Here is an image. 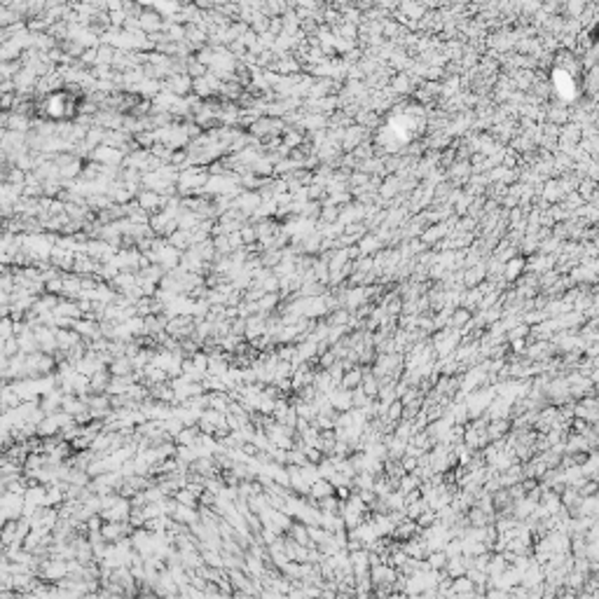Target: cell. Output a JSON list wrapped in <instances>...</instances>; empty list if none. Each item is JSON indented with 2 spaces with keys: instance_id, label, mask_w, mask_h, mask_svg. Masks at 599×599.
<instances>
[{
  "instance_id": "1",
  "label": "cell",
  "mask_w": 599,
  "mask_h": 599,
  "mask_svg": "<svg viewBox=\"0 0 599 599\" xmlns=\"http://www.w3.org/2000/svg\"><path fill=\"white\" fill-rule=\"evenodd\" d=\"M40 578L45 581H63L68 576V564L63 559H52V562H42V569H40Z\"/></svg>"
},
{
  "instance_id": "2",
  "label": "cell",
  "mask_w": 599,
  "mask_h": 599,
  "mask_svg": "<svg viewBox=\"0 0 599 599\" xmlns=\"http://www.w3.org/2000/svg\"><path fill=\"white\" fill-rule=\"evenodd\" d=\"M126 534L124 522H108L101 527V536L103 541H122V536Z\"/></svg>"
},
{
  "instance_id": "3",
  "label": "cell",
  "mask_w": 599,
  "mask_h": 599,
  "mask_svg": "<svg viewBox=\"0 0 599 599\" xmlns=\"http://www.w3.org/2000/svg\"><path fill=\"white\" fill-rule=\"evenodd\" d=\"M360 379H363V370H358V367H351V370H347L344 375H342V389L344 391H356V386H360Z\"/></svg>"
},
{
  "instance_id": "4",
  "label": "cell",
  "mask_w": 599,
  "mask_h": 599,
  "mask_svg": "<svg viewBox=\"0 0 599 599\" xmlns=\"http://www.w3.org/2000/svg\"><path fill=\"white\" fill-rule=\"evenodd\" d=\"M332 484L328 482V480H323V478H319L316 482H312V487H309V494H312L314 499H328V496H332Z\"/></svg>"
},
{
  "instance_id": "5",
  "label": "cell",
  "mask_w": 599,
  "mask_h": 599,
  "mask_svg": "<svg viewBox=\"0 0 599 599\" xmlns=\"http://www.w3.org/2000/svg\"><path fill=\"white\" fill-rule=\"evenodd\" d=\"M508 429H510V424L506 419H492V421H489V433H487V438H489V440H499V438H503V436L508 433Z\"/></svg>"
},
{
  "instance_id": "6",
  "label": "cell",
  "mask_w": 599,
  "mask_h": 599,
  "mask_svg": "<svg viewBox=\"0 0 599 599\" xmlns=\"http://www.w3.org/2000/svg\"><path fill=\"white\" fill-rule=\"evenodd\" d=\"M452 592L454 595H468V592H473V583L468 581V576H459L452 581Z\"/></svg>"
},
{
  "instance_id": "7",
  "label": "cell",
  "mask_w": 599,
  "mask_h": 599,
  "mask_svg": "<svg viewBox=\"0 0 599 599\" xmlns=\"http://www.w3.org/2000/svg\"><path fill=\"white\" fill-rule=\"evenodd\" d=\"M445 564H447V555L442 553V550H436V553L429 555V564L426 566H429L431 571H440Z\"/></svg>"
},
{
  "instance_id": "8",
  "label": "cell",
  "mask_w": 599,
  "mask_h": 599,
  "mask_svg": "<svg viewBox=\"0 0 599 599\" xmlns=\"http://www.w3.org/2000/svg\"><path fill=\"white\" fill-rule=\"evenodd\" d=\"M293 531V538H295V543L297 546H304V548H314L312 546V541H309V531H307V527H293L290 529Z\"/></svg>"
},
{
  "instance_id": "9",
  "label": "cell",
  "mask_w": 599,
  "mask_h": 599,
  "mask_svg": "<svg viewBox=\"0 0 599 599\" xmlns=\"http://www.w3.org/2000/svg\"><path fill=\"white\" fill-rule=\"evenodd\" d=\"M524 267V262L522 260H510V262H506V279H518V272Z\"/></svg>"
},
{
  "instance_id": "10",
  "label": "cell",
  "mask_w": 599,
  "mask_h": 599,
  "mask_svg": "<svg viewBox=\"0 0 599 599\" xmlns=\"http://www.w3.org/2000/svg\"><path fill=\"white\" fill-rule=\"evenodd\" d=\"M468 319H471L468 309H464V307H461V309H459V312H454V316H452V325H454V328H459V325H461V323H466Z\"/></svg>"
},
{
  "instance_id": "11",
  "label": "cell",
  "mask_w": 599,
  "mask_h": 599,
  "mask_svg": "<svg viewBox=\"0 0 599 599\" xmlns=\"http://www.w3.org/2000/svg\"><path fill=\"white\" fill-rule=\"evenodd\" d=\"M195 436H197V433H195V429H183V431H180V436H178V440H180V442H188V445H192V442H195Z\"/></svg>"
},
{
  "instance_id": "12",
  "label": "cell",
  "mask_w": 599,
  "mask_h": 599,
  "mask_svg": "<svg viewBox=\"0 0 599 599\" xmlns=\"http://www.w3.org/2000/svg\"><path fill=\"white\" fill-rule=\"evenodd\" d=\"M377 246H379V239H377V237H367L365 241H363V246H360V250H363V253H370V250L377 248Z\"/></svg>"
},
{
  "instance_id": "13",
  "label": "cell",
  "mask_w": 599,
  "mask_h": 599,
  "mask_svg": "<svg viewBox=\"0 0 599 599\" xmlns=\"http://www.w3.org/2000/svg\"><path fill=\"white\" fill-rule=\"evenodd\" d=\"M347 319H349V312H347V309H342V312L332 314V323H337V325H344V323H347Z\"/></svg>"
},
{
  "instance_id": "14",
  "label": "cell",
  "mask_w": 599,
  "mask_h": 599,
  "mask_svg": "<svg viewBox=\"0 0 599 599\" xmlns=\"http://www.w3.org/2000/svg\"><path fill=\"white\" fill-rule=\"evenodd\" d=\"M402 89H407V78L405 75H400V78L394 80V91H402Z\"/></svg>"
},
{
  "instance_id": "15",
  "label": "cell",
  "mask_w": 599,
  "mask_h": 599,
  "mask_svg": "<svg viewBox=\"0 0 599 599\" xmlns=\"http://www.w3.org/2000/svg\"><path fill=\"white\" fill-rule=\"evenodd\" d=\"M286 143H288V145L302 143V134H288V136H286Z\"/></svg>"
},
{
  "instance_id": "16",
  "label": "cell",
  "mask_w": 599,
  "mask_h": 599,
  "mask_svg": "<svg viewBox=\"0 0 599 599\" xmlns=\"http://www.w3.org/2000/svg\"><path fill=\"white\" fill-rule=\"evenodd\" d=\"M583 7H585L583 2H571V5H569V12H573V14H578V12H583Z\"/></svg>"
},
{
  "instance_id": "17",
  "label": "cell",
  "mask_w": 599,
  "mask_h": 599,
  "mask_svg": "<svg viewBox=\"0 0 599 599\" xmlns=\"http://www.w3.org/2000/svg\"><path fill=\"white\" fill-rule=\"evenodd\" d=\"M2 548H5V543H2V541H0V553H2Z\"/></svg>"
},
{
  "instance_id": "18",
  "label": "cell",
  "mask_w": 599,
  "mask_h": 599,
  "mask_svg": "<svg viewBox=\"0 0 599 599\" xmlns=\"http://www.w3.org/2000/svg\"><path fill=\"white\" fill-rule=\"evenodd\" d=\"M124 599H131V597H124Z\"/></svg>"
}]
</instances>
